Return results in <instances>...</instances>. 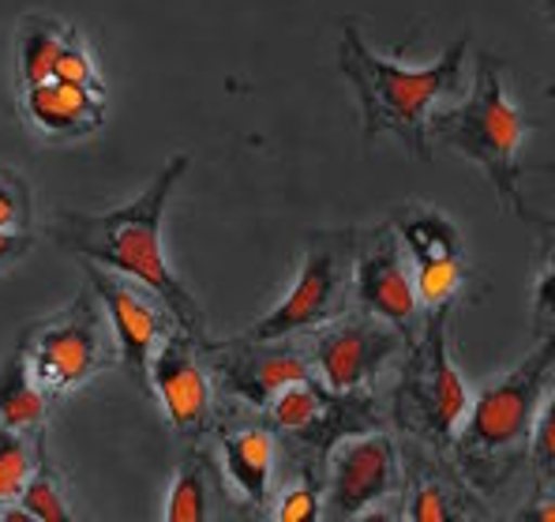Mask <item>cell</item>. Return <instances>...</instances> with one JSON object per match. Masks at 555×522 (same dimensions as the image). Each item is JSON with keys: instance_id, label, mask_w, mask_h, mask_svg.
<instances>
[{"instance_id": "obj_1", "label": "cell", "mask_w": 555, "mask_h": 522, "mask_svg": "<svg viewBox=\"0 0 555 522\" xmlns=\"http://www.w3.org/2000/svg\"><path fill=\"white\" fill-rule=\"evenodd\" d=\"M188 174V154H173L158 174L151 177L143 192L132 203L105 215H79V211H56L46 233L61 249L76 252L79 259L102 264L117 275L151 285L162 301L169 305L173 320L192 334L195 342L207 339V323H203L199 301L192 290L177 279L169 267V256L162 249V226H166V207L173 200L177 184Z\"/></svg>"}, {"instance_id": "obj_2", "label": "cell", "mask_w": 555, "mask_h": 522, "mask_svg": "<svg viewBox=\"0 0 555 522\" xmlns=\"http://www.w3.org/2000/svg\"><path fill=\"white\" fill-rule=\"evenodd\" d=\"M469 38H459L439 61L431 64H402L395 56H383L369 46L353 20L341 27L338 61L346 79L353 84L364 113V136H395L416 158H428V125L439 110L454 105L469 91L473 76L465 68Z\"/></svg>"}, {"instance_id": "obj_3", "label": "cell", "mask_w": 555, "mask_h": 522, "mask_svg": "<svg viewBox=\"0 0 555 522\" xmlns=\"http://www.w3.org/2000/svg\"><path fill=\"white\" fill-rule=\"evenodd\" d=\"M431 140H443L459 154L485 169L492 189L514 215L529 218L518 192L521 177V143H526L529 120L507 91V68L492 53H477L473 84L459 102L439 110L428 125Z\"/></svg>"}, {"instance_id": "obj_4", "label": "cell", "mask_w": 555, "mask_h": 522, "mask_svg": "<svg viewBox=\"0 0 555 522\" xmlns=\"http://www.w3.org/2000/svg\"><path fill=\"white\" fill-rule=\"evenodd\" d=\"M15 349L23 354L30 377L42 383L49 398L79 391L98 372L120 365L117 334H113L109 313L98 301L94 285H83L72 297V305L56 316L30 323Z\"/></svg>"}, {"instance_id": "obj_5", "label": "cell", "mask_w": 555, "mask_h": 522, "mask_svg": "<svg viewBox=\"0 0 555 522\" xmlns=\"http://www.w3.org/2000/svg\"><path fill=\"white\" fill-rule=\"evenodd\" d=\"M555 372V334L541 349L526 357L518 369H511L503 380L488 383L469 403L459 436V459L473 478H485L488 467L500 459H511L529 444L537 410L544 403V391Z\"/></svg>"}, {"instance_id": "obj_6", "label": "cell", "mask_w": 555, "mask_h": 522, "mask_svg": "<svg viewBox=\"0 0 555 522\" xmlns=\"http://www.w3.org/2000/svg\"><path fill=\"white\" fill-rule=\"evenodd\" d=\"M469 403L473 398L447 346V305L428 308V323L410 342V361L395 391L398 425L413 429L431 444H454Z\"/></svg>"}, {"instance_id": "obj_7", "label": "cell", "mask_w": 555, "mask_h": 522, "mask_svg": "<svg viewBox=\"0 0 555 522\" xmlns=\"http://www.w3.org/2000/svg\"><path fill=\"white\" fill-rule=\"evenodd\" d=\"M353 256H357V233L334 230L315 233L308 241V252L300 259V271L293 279L289 293L256 320L241 339L251 342H274V339H297L323 323L338 320L349 308V290H353Z\"/></svg>"}, {"instance_id": "obj_8", "label": "cell", "mask_w": 555, "mask_h": 522, "mask_svg": "<svg viewBox=\"0 0 555 522\" xmlns=\"http://www.w3.org/2000/svg\"><path fill=\"white\" fill-rule=\"evenodd\" d=\"M199 354L207 361V372L215 380V391L230 403L267 410V403L282 387L297 380H312V357L308 342L297 339H274V342H251V339H225V342H199Z\"/></svg>"}, {"instance_id": "obj_9", "label": "cell", "mask_w": 555, "mask_h": 522, "mask_svg": "<svg viewBox=\"0 0 555 522\" xmlns=\"http://www.w3.org/2000/svg\"><path fill=\"white\" fill-rule=\"evenodd\" d=\"M151 395H158L169 425L184 447L207 444L218 421V391L199 354V342L173 328L151 357Z\"/></svg>"}, {"instance_id": "obj_10", "label": "cell", "mask_w": 555, "mask_h": 522, "mask_svg": "<svg viewBox=\"0 0 555 522\" xmlns=\"http://www.w3.org/2000/svg\"><path fill=\"white\" fill-rule=\"evenodd\" d=\"M402 331L372 313H341L308 339L315 380L341 395H353L383 372V365L402 349Z\"/></svg>"}, {"instance_id": "obj_11", "label": "cell", "mask_w": 555, "mask_h": 522, "mask_svg": "<svg viewBox=\"0 0 555 522\" xmlns=\"http://www.w3.org/2000/svg\"><path fill=\"white\" fill-rule=\"evenodd\" d=\"M83 271L91 279L98 301L105 305L113 323V334H117V349H120V365L128 369L139 387L151 391V357L154 349L162 346L173 328L181 323L173 320L169 305L151 290V285L128 279V275H117L102 264H91L83 259Z\"/></svg>"}, {"instance_id": "obj_12", "label": "cell", "mask_w": 555, "mask_h": 522, "mask_svg": "<svg viewBox=\"0 0 555 522\" xmlns=\"http://www.w3.org/2000/svg\"><path fill=\"white\" fill-rule=\"evenodd\" d=\"M398 478H402V470H398V447L387 432L338 436L326 447L323 515L326 519L369 515L375 504L395 496Z\"/></svg>"}, {"instance_id": "obj_13", "label": "cell", "mask_w": 555, "mask_h": 522, "mask_svg": "<svg viewBox=\"0 0 555 522\" xmlns=\"http://www.w3.org/2000/svg\"><path fill=\"white\" fill-rule=\"evenodd\" d=\"M349 301L361 313H372L387 320L390 328H398L405 342L416 339L421 297H416L410 256H405L395 226H383V230L372 233L369 244H357Z\"/></svg>"}, {"instance_id": "obj_14", "label": "cell", "mask_w": 555, "mask_h": 522, "mask_svg": "<svg viewBox=\"0 0 555 522\" xmlns=\"http://www.w3.org/2000/svg\"><path fill=\"white\" fill-rule=\"evenodd\" d=\"M251 406L230 403L218 406L215 421V451L218 467L230 481L233 500L248 511H267L274 496V470H278V440L267 418H251ZM263 413V410H259Z\"/></svg>"}, {"instance_id": "obj_15", "label": "cell", "mask_w": 555, "mask_h": 522, "mask_svg": "<svg viewBox=\"0 0 555 522\" xmlns=\"http://www.w3.org/2000/svg\"><path fill=\"white\" fill-rule=\"evenodd\" d=\"M398 241L413 267V285L421 308H443L462 290L465 267H462V233L454 222L436 207L410 203L395 218Z\"/></svg>"}, {"instance_id": "obj_16", "label": "cell", "mask_w": 555, "mask_h": 522, "mask_svg": "<svg viewBox=\"0 0 555 522\" xmlns=\"http://www.w3.org/2000/svg\"><path fill=\"white\" fill-rule=\"evenodd\" d=\"M20 113L35 128V136L49 143L91 140L105 125V98H94L61 79H46V84L23 87Z\"/></svg>"}, {"instance_id": "obj_17", "label": "cell", "mask_w": 555, "mask_h": 522, "mask_svg": "<svg viewBox=\"0 0 555 522\" xmlns=\"http://www.w3.org/2000/svg\"><path fill=\"white\" fill-rule=\"evenodd\" d=\"M225 500H233L230 481L222 467L207 455V447L195 444L184 455L181 470H177L173 485H169V500L162 508L166 522H207L225 511Z\"/></svg>"}, {"instance_id": "obj_18", "label": "cell", "mask_w": 555, "mask_h": 522, "mask_svg": "<svg viewBox=\"0 0 555 522\" xmlns=\"http://www.w3.org/2000/svg\"><path fill=\"white\" fill-rule=\"evenodd\" d=\"M64 30H68V23L42 12H27L20 20V27H15V84H20V91L53 79L56 53L64 46Z\"/></svg>"}, {"instance_id": "obj_19", "label": "cell", "mask_w": 555, "mask_h": 522, "mask_svg": "<svg viewBox=\"0 0 555 522\" xmlns=\"http://www.w3.org/2000/svg\"><path fill=\"white\" fill-rule=\"evenodd\" d=\"M49 403L53 398L42 391V383L30 377L27 361L15 349L4 365H0V425L20 429V432H38L46 429Z\"/></svg>"}, {"instance_id": "obj_20", "label": "cell", "mask_w": 555, "mask_h": 522, "mask_svg": "<svg viewBox=\"0 0 555 522\" xmlns=\"http://www.w3.org/2000/svg\"><path fill=\"white\" fill-rule=\"evenodd\" d=\"M20 511L35 522H72V504H68V485H64V470L49 455V436L46 429L38 432L35 444V467L20 493Z\"/></svg>"}, {"instance_id": "obj_21", "label": "cell", "mask_w": 555, "mask_h": 522, "mask_svg": "<svg viewBox=\"0 0 555 522\" xmlns=\"http://www.w3.org/2000/svg\"><path fill=\"white\" fill-rule=\"evenodd\" d=\"M38 432H20V429L0 425V500L4 504L20 500L23 485H27L30 467H35Z\"/></svg>"}, {"instance_id": "obj_22", "label": "cell", "mask_w": 555, "mask_h": 522, "mask_svg": "<svg viewBox=\"0 0 555 522\" xmlns=\"http://www.w3.org/2000/svg\"><path fill=\"white\" fill-rule=\"evenodd\" d=\"M53 79L79 87V91H87L94 98H105V79H102V72H98V64H94L91 46H87V38L79 35L76 27L64 30V46H61L56 64H53Z\"/></svg>"}, {"instance_id": "obj_23", "label": "cell", "mask_w": 555, "mask_h": 522, "mask_svg": "<svg viewBox=\"0 0 555 522\" xmlns=\"http://www.w3.org/2000/svg\"><path fill=\"white\" fill-rule=\"evenodd\" d=\"M0 230H35V195L15 169H0Z\"/></svg>"}, {"instance_id": "obj_24", "label": "cell", "mask_w": 555, "mask_h": 522, "mask_svg": "<svg viewBox=\"0 0 555 522\" xmlns=\"http://www.w3.org/2000/svg\"><path fill=\"white\" fill-rule=\"evenodd\" d=\"M274 519L278 522H305L323 515V488L315 485V474L305 470L289 488H282V496L274 500Z\"/></svg>"}, {"instance_id": "obj_25", "label": "cell", "mask_w": 555, "mask_h": 522, "mask_svg": "<svg viewBox=\"0 0 555 522\" xmlns=\"http://www.w3.org/2000/svg\"><path fill=\"white\" fill-rule=\"evenodd\" d=\"M451 515H454L451 493H447L439 481H416L410 504H405V519H413V522H443Z\"/></svg>"}, {"instance_id": "obj_26", "label": "cell", "mask_w": 555, "mask_h": 522, "mask_svg": "<svg viewBox=\"0 0 555 522\" xmlns=\"http://www.w3.org/2000/svg\"><path fill=\"white\" fill-rule=\"evenodd\" d=\"M529 447H533L544 474L555 478V391L541 403V410H537L533 432H529Z\"/></svg>"}, {"instance_id": "obj_27", "label": "cell", "mask_w": 555, "mask_h": 522, "mask_svg": "<svg viewBox=\"0 0 555 522\" xmlns=\"http://www.w3.org/2000/svg\"><path fill=\"white\" fill-rule=\"evenodd\" d=\"M533 308H537V328L555 323V241L548 244V252H544V267H541V279H537Z\"/></svg>"}, {"instance_id": "obj_28", "label": "cell", "mask_w": 555, "mask_h": 522, "mask_svg": "<svg viewBox=\"0 0 555 522\" xmlns=\"http://www.w3.org/2000/svg\"><path fill=\"white\" fill-rule=\"evenodd\" d=\"M35 244H38L35 230H0V275L12 271L15 264H23Z\"/></svg>"}, {"instance_id": "obj_29", "label": "cell", "mask_w": 555, "mask_h": 522, "mask_svg": "<svg viewBox=\"0 0 555 522\" xmlns=\"http://www.w3.org/2000/svg\"><path fill=\"white\" fill-rule=\"evenodd\" d=\"M526 515H529V519H544V522H555V500H544V504H537V508H529Z\"/></svg>"}, {"instance_id": "obj_30", "label": "cell", "mask_w": 555, "mask_h": 522, "mask_svg": "<svg viewBox=\"0 0 555 522\" xmlns=\"http://www.w3.org/2000/svg\"><path fill=\"white\" fill-rule=\"evenodd\" d=\"M0 519H15V522H27V515L20 511V504H4L0 500Z\"/></svg>"}, {"instance_id": "obj_31", "label": "cell", "mask_w": 555, "mask_h": 522, "mask_svg": "<svg viewBox=\"0 0 555 522\" xmlns=\"http://www.w3.org/2000/svg\"><path fill=\"white\" fill-rule=\"evenodd\" d=\"M548 12H552V20H555V0H548Z\"/></svg>"}]
</instances>
